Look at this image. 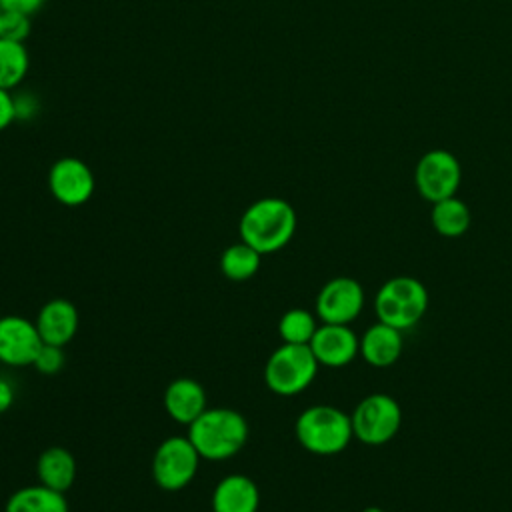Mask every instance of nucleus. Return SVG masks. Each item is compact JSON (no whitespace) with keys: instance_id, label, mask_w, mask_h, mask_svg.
<instances>
[{"instance_id":"f257e3e1","label":"nucleus","mask_w":512,"mask_h":512,"mask_svg":"<svg viewBox=\"0 0 512 512\" xmlns=\"http://www.w3.org/2000/svg\"><path fill=\"white\" fill-rule=\"evenodd\" d=\"M240 240L262 256L282 250L296 232V210L290 202L266 196L252 202L238 222Z\"/></svg>"},{"instance_id":"f03ea898","label":"nucleus","mask_w":512,"mask_h":512,"mask_svg":"<svg viewBox=\"0 0 512 512\" xmlns=\"http://www.w3.org/2000/svg\"><path fill=\"white\" fill-rule=\"evenodd\" d=\"M248 422L232 408H206L190 426L188 438L200 458L220 462L236 456L248 442Z\"/></svg>"},{"instance_id":"7ed1b4c3","label":"nucleus","mask_w":512,"mask_h":512,"mask_svg":"<svg viewBox=\"0 0 512 512\" xmlns=\"http://www.w3.org/2000/svg\"><path fill=\"white\" fill-rule=\"evenodd\" d=\"M294 432L302 448L320 456L342 452L354 436L350 416L330 404H314L300 412Z\"/></svg>"},{"instance_id":"20e7f679","label":"nucleus","mask_w":512,"mask_h":512,"mask_svg":"<svg viewBox=\"0 0 512 512\" xmlns=\"http://www.w3.org/2000/svg\"><path fill=\"white\" fill-rule=\"evenodd\" d=\"M428 310V290L412 276L386 280L374 298V312L380 322L398 330L412 328Z\"/></svg>"},{"instance_id":"39448f33","label":"nucleus","mask_w":512,"mask_h":512,"mask_svg":"<svg viewBox=\"0 0 512 512\" xmlns=\"http://www.w3.org/2000/svg\"><path fill=\"white\" fill-rule=\"evenodd\" d=\"M318 360L308 344H280L264 364V382L278 396L306 390L318 372Z\"/></svg>"},{"instance_id":"423d86ee","label":"nucleus","mask_w":512,"mask_h":512,"mask_svg":"<svg viewBox=\"0 0 512 512\" xmlns=\"http://www.w3.org/2000/svg\"><path fill=\"white\" fill-rule=\"evenodd\" d=\"M350 420L356 440L368 446H380L392 440L400 430L402 410L392 396L376 392L356 404Z\"/></svg>"},{"instance_id":"0eeeda50","label":"nucleus","mask_w":512,"mask_h":512,"mask_svg":"<svg viewBox=\"0 0 512 512\" xmlns=\"http://www.w3.org/2000/svg\"><path fill=\"white\" fill-rule=\"evenodd\" d=\"M200 460L202 458L188 436H168L154 452L152 478L162 490H182L194 480Z\"/></svg>"},{"instance_id":"6e6552de","label":"nucleus","mask_w":512,"mask_h":512,"mask_svg":"<svg viewBox=\"0 0 512 512\" xmlns=\"http://www.w3.org/2000/svg\"><path fill=\"white\" fill-rule=\"evenodd\" d=\"M462 180V168L458 158L442 148L428 150L416 164L414 182L420 196L428 202H438L456 196Z\"/></svg>"},{"instance_id":"1a4fd4ad","label":"nucleus","mask_w":512,"mask_h":512,"mask_svg":"<svg viewBox=\"0 0 512 512\" xmlns=\"http://www.w3.org/2000/svg\"><path fill=\"white\" fill-rule=\"evenodd\" d=\"M94 188L96 180L92 168L76 156H62L48 170V190L62 206L76 208L86 204Z\"/></svg>"},{"instance_id":"9d476101","label":"nucleus","mask_w":512,"mask_h":512,"mask_svg":"<svg viewBox=\"0 0 512 512\" xmlns=\"http://www.w3.org/2000/svg\"><path fill=\"white\" fill-rule=\"evenodd\" d=\"M364 308V290L350 276L328 280L316 296V316L326 324H350Z\"/></svg>"},{"instance_id":"9b49d317","label":"nucleus","mask_w":512,"mask_h":512,"mask_svg":"<svg viewBox=\"0 0 512 512\" xmlns=\"http://www.w3.org/2000/svg\"><path fill=\"white\" fill-rule=\"evenodd\" d=\"M42 338L32 320L18 314L0 318V362L6 366H32Z\"/></svg>"},{"instance_id":"f8f14e48","label":"nucleus","mask_w":512,"mask_h":512,"mask_svg":"<svg viewBox=\"0 0 512 512\" xmlns=\"http://www.w3.org/2000/svg\"><path fill=\"white\" fill-rule=\"evenodd\" d=\"M308 346L318 364L328 368H342L360 354V338L348 324L322 322Z\"/></svg>"},{"instance_id":"ddd939ff","label":"nucleus","mask_w":512,"mask_h":512,"mask_svg":"<svg viewBox=\"0 0 512 512\" xmlns=\"http://www.w3.org/2000/svg\"><path fill=\"white\" fill-rule=\"evenodd\" d=\"M34 324L44 344L64 348L76 336L80 318L76 306L70 300L52 298L38 310Z\"/></svg>"},{"instance_id":"4468645a","label":"nucleus","mask_w":512,"mask_h":512,"mask_svg":"<svg viewBox=\"0 0 512 512\" xmlns=\"http://www.w3.org/2000/svg\"><path fill=\"white\" fill-rule=\"evenodd\" d=\"M164 410L178 424L190 426L208 406L206 392L194 378H176L164 390Z\"/></svg>"},{"instance_id":"2eb2a0df","label":"nucleus","mask_w":512,"mask_h":512,"mask_svg":"<svg viewBox=\"0 0 512 512\" xmlns=\"http://www.w3.org/2000/svg\"><path fill=\"white\" fill-rule=\"evenodd\" d=\"M260 490L244 474L224 476L212 492V512H258Z\"/></svg>"},{"instance_id":"dca6fc26","label":"nucleus","mask_w":512,"mask_h":512,"mask_svg":"<svg viewBox=\"0 0 512 512\" xmlns=\"http://www.w3.org/2000/svg\"><path fill=\"white\" fill-rule=\"evenodd\" d=\"M402 354V330L376 322L360 338V356L374 368L392 366Z\"/></svg>"},{"instance_id":"f3484780","label":"nucleus","mask_w":512,"mask_h":512,"mask_svg":"<svg viewBox=\"0 0 512 512\" xmlns=\"http://www.w3.org/2000/svg\"><path fill=\"white\" fill-rule=\"evenodd\" d=\"M36 474L40 484L64 492L72 488L76 480V460L70 450L62 446H52L46 448L36 462Z\"/></svg>"},{"instance_id":"a211bd4d","label":"nucleus","mask_w":512,"mask_h":512,"mask_svg":"<svg viewBox=\"0 0 512 512\" xmlns=\"http://www.w3.org/2000/svg\"><path fill=\"white\" fill-rule=\"evenodd\" d=\"M4 512H70L64 492L44 484L24 486L10 494Z\"/></svg>"},{"instance_id":"6ab92c4d","label":"nucleus","mask_w":512,"mask_h":512,"mask_svg":"<svg viewBox=\"0 0 512 512\" xmlns=\"http://www.w3.org/2000/svg\"><path fill=\"white\" fill-rule=\"evenodd\" d=\"M430 220L440 236L458 238L470 226V210L460 198L450 196L432 204Z\"/></svg>"},{"instance_id":"aec40b11","label":"nucleus","mask_w":512,"mask_h":512,"mask_svg":"<svg viewBox=\"0 0 512 512\" xmlns=\"http://www.w3.org/2000/svg\"><path fill=\"white\" fill-rule=\"evenodd\" d=\"M30 70V54L24 42L0 38V88H18Z\"/></svg>"},{"instance_id":"412c9836","label":"nucleus","mask_w":512,"mask_h":512,"mask_svg":"<svg viewBox=\"0 0 512 512\" xmlns=\"http://www.w3.org/2000/svg\"><path fill=\"white\" fill-rule=\"evenodd\" d=\"M262 262V254L246 242H236L224 248L220 256V270L232 282H244L252 278Z\"/></svg>"},{"instance_id":"4be33fe9","label":"nucleus","mask_w":512,"mask_h":512,"mask_svg":"<svg viewBox=\"0 0 512 512\" xmlns=\"http://www.w3.org/2000/svg\"><path fill=\"white\" fill-rule=\"evenodd\" d=\"M316 328V316L306 308H290L278 322V334L286 344H310Z\"/></svg>"},{"instance_id":"5701e85b","label":"nucleus","mask_w":512,"mask_h":512,"mask_svg":"<svg viewBox=\"0 0 512 512\" xmlns=\"http://www.w3.org/2000/svg\"><path fill=\"white\" fill-rule=\"evenodd\" d=\"M30 30H32L30 16L16 14V12H2L0 38L14 40V42H24L30 36Z\"/></svg>"},{"instance_id":"b1692460","label":"nucleus","mask_w":512,"mask_h":512,"mask_svg":"<svg viewBox=\"0 0 512 512\" xmlns=\"http://www.w3.org/2000/svg\"><path fill=\"white\" fill-rule=\"evenodd\" d=\"M32 366L46 376H52L56 372L62 370L64 366V350L62 346H54V344H42Z\"/></svg>"},{"instance_id":"393cba45","label":"nucleus","mask_w":512,"mask_h":512,"mask_svg":"<svg viewBox=\"0 0 512 512\" xmlns=\"http://www.w3.org/2000/svg\"><path fill=\"white\" fill-rule=\"evenodd\" d=\"M14 96V114L16 120H32L38 116L40 112V102L36 98V94L32 92H20V94H12Z\"/></svg>"},{"instance_id":"a878e982","label":"nucleus","mask_w":512,"mask_h":512,"mask_svg":"<svg viewBox=\"0 0 512 512\" xmlns=\"http://www.w3.org/2000/svg\"><path fill=\"white\" fill-rule=\"evenodd\" d=\"M46 0H0V10L2 12H16L24 16L36 14Z\"/></svg>"},{"instance_id":"bb28decb","label":"nucleus","mask_w":512,"mask_h":512,"mask_svg":"<svg viewBox=\"0 0 512 512\" xmlns=\"http://www.w3.org/2000/svg\"><path fill=\"white\" fill-rule=\"evenodd\" d=\"M14 120V96L8 90L0 88V132H4Z\"/></svg>"},{"instance_id":"cd10ccee","label":"nucleus","mask_w":512,"mask_h":512,"mask_svg":"<svg viewBox=\"0 0 512 512\" xmlns=\"http://www.w3.org/2000/svg\"><path fill=\"white\" fill-rule=\"evenodd\" d=\"M14 396H16V392H14L12 382L0 378V414L6 412L14 404Z\"/></svg>"},{"instance_id":"c85d7f7f","label":"nucleus","mask_w":512,"mask_h":512,"mask_svg":"<svg viewBox=\"0 0 512 512\" xmlns=\"http://www.w3.org/2000/svg\"><path fill=\"white\" fill-rule=\"evenodd\" d=\"M362 512H384V508H380V506H366Z\"/></svg>"},{"instance_id":"c756f323","label":"nucleus","mask_w":512,"mask_h":512,"mask_svg":"<svg viewBox=\"0 0 512 512\" xmlns=\"http://www.w3.org/2000/svg\"><path fill=\"white\" fill-rule=\"evenodd\" d=\"M0 22H2V10H0Z\"/></svg>"}]
</instances>
